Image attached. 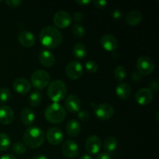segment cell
<instances>
[{
  "label": "cell",
  "instance_id": "obj_12",
  "mask_svg": "<svg viewBox=\"0 0 159 159\" xmlns=\"http://www.w3.org/2000/svg\"><path fill=\"white\" fill-rule=\"evenodd\" d=\"M62 153L68 158H74L79 155V148L78 144L72 140L65 141L61 148Z\"/></svg>",
  "mask_w": 159,
  "mask_h": 159
},
{
  "label": "cell",
  "instance_id": "obj_16",
  "mask_svg": "<svg viewBox=\"0 0 159 159\" xmlns=\"http://www.w3.org/2000/svg\"><path fill=\"white\" fill-rule=\"evenodd\" d=\"M101 45L107 51H113L118 48V40L111 34H105L101 37Z\"/></svg>",
  "mask_w": 159,
  "mask_h": 159
},
{
  "label": "cell",
  "instance_id": "obj_39",
  "mask_svg": "<svg viewBox=\"0 0 159 159\" xmlns=\"http://www.w3.org/2000/svg\"><path fill=\"white\" fill-rule=\"evenodd\" d=\"M149 87H150V89H149L152 91V89L155 90V91H157L158 89V83L157 81H154V82H152V83L150 84V85H149Z\"/></svg>",
  "mask_w": 159,
  "mask_h": 159
},
{
  "label": "cell",
  "instance_id": "obj_19",
  "mask_svg": "<svg viewBox=\"0 0 159 159\" xmlns=\"http://www.w3.org/2000/svg\"><path fill=\"white\" fill-rule=\"evenodd\" d=\"M39 60L40 64L46 68H51L55 63L54 54L48 50H43L40 53Z\"/></svg>",
  "mask_w": 159,
  "mask_h": 159
},
{
  "label": "cell",
  "instance_id": "obj_42",
  "mask_svg": "<svg viewBox=\"0 0 159 159\" xmlns=\"http://www.w3.org/2000/svg\"><path fill=\"white\" fill-rule=\"evenodd\" d=\"M0 159H17L14 155H5L0 158Z\"/></svg>",
  "mask_w": 159,
  "mask_h": 159
},
{
  "label": "cell",
  "instance_id": "obj_25",
  "mask_svg": "<svg viewBox=\"0 0 159 159\" xmlns=\"http://www.w3.org/2000/svg\"><path fill=\"white\" fill-rule=\"evenodd\" d=\"M103 148L107 153L113 152L117 148V140L113 136L107 137L103 142Z\"/></svg>",
  "mask_w": 159,
  "mask_h": 159
},
{
  "label": "cell",
  "instance_id": "obj_6",
  "mask_svg": "<svg viewBox=\"0 0 159 159\" xmlns=\"http://www.w3.org/2000/svg\"><path fill=\"white\" fill-rule=\"evenodd\" d=\"M136 67L139 74L149 75L155 70V63L150 57L147 56H141L137 60Z\"/></svg>",
  "mask_w": 159,
  "mask_h": 159
},
{
  "label": "cell",
  "instance_id": "obj_7",
  "mask_svg": "<svg viewBox=\"0 0 159 159\" xmlns=\"http://www.w3.org/2000/svg\"><path fill=\"white\" fill-rule=\"evenodd\" d=\"M65 74L70 79H79L83 74V67L82 64L77 61H71L68 62L65 68Z\"/></svg>",
  "mask_w": 159,
  "mask_h": 159
},
{
  "label": "cell",
  "instance_id": "obj_17",
  "mask_svg": "<svg viewBox=\"0 0 159 159\" xmlns=\"http://www.w3.org/2000/svg\"><path fill=\"white\" fill-rule=\"evenodd\" d=\"M18 40L20 44L25 48H30L35 44V36L28 30H23L18 35Z\"/></svg>",
  "mask_w": 159,
  "mask_h": 159
},
{
  "label": "cell",
  "instance_id": "obj_2",
  "mask_svg": "<svg viewBox=\"0 0 159 159\" xmlns=\"http://www.w3.org/2000/svg\"><path fill=\"white\" fill-rule=\"evenodd\" d=\"M45 135L43 130L38 127H30L23 134V141L25 145L30 148L40 147L44 142Z\"/></svg>",
  "mask_w": 159,
  "mask_h": 159
},
{
  "label": "cell",
  "instance_id": "obj_38",
  "mask_svg": "<svg viewBox=\"0 0 159 159\" xmlns=\"http://www.w3.org/2000/svg\"><path fill=\"white\" fill-rule=\"evenodd\" d=\"M96 159H111V157H110V154L107 153V152H102L97 155Z\"/></svg>",
  "mask_w": 159,
  "mask_h": 159
},
{
  "label": "cell",
  "instance_id": "obj_21",
  "mask_svg": "<svg viewBox=\"0 0 159 159\" xmlns=\"http://www.w3.org/2000/svg\"><path fill=\"white\" fill-rule=\"evenodd\" d=\"M65 129H66L67 134L70 137L75 138V137H77L80 134L81 126L76 120L71 119L68 121Z\"/></svg>",
  "mask_w": 159,
  "mask_h": 159
},
{
  "label": "cell",
  "instance_id": "obj_29",
  "mask_svg": "<svg viewBox=\"0 0 159 159\" xmlns=\"http://www.w3.org/2000/svg\"><path fill=\"white\" fill-rule=\"evenodd\" d=\"M127 76V71L123 66H117L114 70V77L118 82H122Z\"/></svg>",
  "mask_w": 159,
  "mask_h": 159
},
{
  "label": "cell",
  "instance_id": "obj_43",
  "mask_svg": "<svg viewBox=\"0 0 159 159\" xmlns=\"http://www.w3.org/2000/svg\"><path fill=\"white\" fill-rule=\"evenodd\" d=\"M33 159H48L45 155H37L36 156H34Z\"/></svg>",
  "mask_w": 159,
  "mask_h": 159
},
{
  "label": "cell",
  "instance_id": "obj_3",
  "mask_svg": "<svg viewBox=\"0 0 159 159\" xmlns=\"http://www.w3.org/2000/svg\"><path fill=\"white\" fill-rule=\"evenodd\" d=\"M68 89L67 85L63 81L54 80L49 84L48 87V96L49 99L54 102L57 103L64 99L66 96Z\"/></svg>",
  "mask_w": 159,
  "mask_h": 159
},
{
  "label": "cell",
  "instance_id": "obj_11",
  "mask_svg": "<svg viewBox=\"0 0 159 159\" xmlns=\"http://www.w3.org/2000/svg\"><path fill=\"white\" fill-rule=\"evenodd\" d=\"M85 149L91 155L99 153L102 148V141L96 135H91L87 138L85 141Z\"/></svg>",
  "mask_w": 159,
  "mask_h": 159
},
{
  "label": "cell",
  "instance_id": "obj_8",
  "mask_svg": "<svg viewBox=\"0 0 159 159\" xmlns=\"http://www.w3.org/2000/svg\"><path fill=\"white\" fill-rule=\"evenodd\" d=\"M53 22L57 28L65 29L71 25V16L66 11H57L53 17Z\"/></svg>",
  "mask_w": 159,
  "mask_h": 159
},
{
  "label": "cell",
  "instance_id": "obj_28",
  "mask_svg": "<svg viewBox=\"0 0 159 159\" xmlns=\"http://www.w3.org/2000/svg\"><path fill=\"white\" fill-rule=\"evenodd\" d=\"M71 33L75 37L82 38L85 35V29L82 25L75 23L71 26Z\"/></svg>",
  "mask_w": 159,
  "mask_h": 159
},
{
  "label": "cell",
  "instance_id": "obj_24",
  "mask_svg": "<svg viewBox=\"0 0 159 159\" xmlns=\"http://www.w3.org/2000/svg\"><path fill=\"white\" fill-rule=\"evenodd\" d=\"M72 54L75 58H85L87 55V48L85 44L82 43H75L72 48Z\"/></svg>",
  "mask_w": 159,
  "mask_h": 159
},
{
  "label": "cell",
  "instance_id": "obj_31",
  "mask_svg": "<svg viewBox=\"0 0 159 159\" xmlns=\"http://www.w3.org/2000/svg\"><path fill=\"white\" fill-rule=\"evenodd\" d=\"M11 93L7 88L0 89V102H6L10 99Z\"/></svg>",
  "mask_w": 159,
  "mask_h": 159
},
{
  "label": "cell",
  "instance_id": "obj_30",
  "mask_svg": "<svg viewBox=\"0 0 159 159\" xmlns=\"http://www.w3.org/2000/svg\"><path fill=\"white\" fill-rule=\"evenodd\" d=\"M12 151L14 153L17 155H22L26 152V147L25 144H23L21 141L16 142L12 146Z\"/></svg>",
  "mask_w": 159,
  "mask_h": 159
},
{
  "label": "cell",
  "instance_id": "obj_26",
  "mask_svg": "<svg viewBox=\"0 0 159 159\" xmlns=\"http://www.w3.org/2000/svg\"><path fill=\"white\" fill-rule=\"evenodd\" d=\"M42 101V95L40 92L34 91L29 96L28 103L32 107H37L40 105Z\"/></svg>",
  "mask_w": 159,
  "mask_h": 159
},
{
  "label": "cell",
  "instance_id": "obj_44",
  "mask_svg": "<svg viewBox=\"0 0 159 159\" xmlns=\"http://www.w3.org/2000/svg\"><path fill=\"white\" fill-rule=\"evenodd\" d=\"M79 159H92V157L89 155H84L82 157H80Z\"/></svg>",
  "mask_w": 159,
  "mask_h": 159
},
{
  "label": "cell",
  "instance_id": "obj_1",
  "mask_svg": "<svg viewBox=\"0 0 159 159\" xmlns=\"http://www.w3.org/2000/svg\"><path fill=\"white\" fill-rule=\"evenodd\" d=\"M39 39L43 46L48 49H54L60 46L63 40L61 32L52 26L43 27L39 34Z\"/></svg>",
  "mask_w": 159,
  "mask_h": 159
},
{
  "label": "cell",
  "instance_id": "obj_9",
  "mask_svg": "<svg viewBox=\"0 0 159 159\" xmlns=\"http://www.w3.org/2000/svg\"><path fill=\"white\" fill-rule=\"evenodd\" d=\"M95 115L101 120H107L114 114L113 106L109 103H101L95 109Z\"/></svg>",
  "mask_w": 159,
  "mask_h": 159
},
{
  "label": "cell",
  "instance_id": "obj_18",
  "mask_svg": "<svg viewBox=\"0 0 159 159\" xmlns=\"http://www.w3.org/2000/svg\"><path fill=\"white\" fill-rule=\"evenodd\" d=\"M15 115L12 108L8 106L0 107V123L3 125H9L13 121Z\"/></svg>",
  "mask_w": 159,
  "mask_h": 159
},
{
  "label": "cell",
  "instance_id": "obj_40",
  "mask_svg": "<svg viewBox=\"0 0 159 159\" xmlns=\"http://www.w3.org/2000/svg\"><path fill=\"white\" fill-rule=\"evenodd\" d=\"M76 3H78L80 6H86V5H89V3L92 2L91 0H76Z\"/></svg>",
  "mask_w": 159,
  "mask_h": 159
},
{
  "label": "cell",
  "instance_id": "obj_37",
  "mask_svg": "<svg viewBox=\"0 0 159 159\" xmlns=\"http://www.w3.org/2000/svg\"><path fill=\"white\" fill-rule=\"evenodd\" d=\"M107 3L108 2L106 0H96V1H94L95 6L97 8H99V9H103V8H105L107 6Z\"/></svg>",
  "mask_w": 159,
  "mask_h": 159
},
{
  "label": "cell",
  "instance_id": "obj_41",
  "mask_svg": "<svg viewBox=\"0 0 159 159\" xmlns=\"http://www.w3.org/2000/svg\"><path fill=\"white\" fill-rule=\"evenodd\" d=\"M141 79V74H139L138 72H134L132 75V79H133L134 81H135V82H138V81H139Z\"/></svg>",
  "mask_w": 159,
  "mask_h": 159
},
{
  "label": "cell",
  "instance_id": "obj_33",
  "mask_svg": "<svg viewBox=\"0 0 159 159\" xmlns=\"http://www.w3.org/2000/svg\"><path fill=\"white\" fill-rule=\"evenodd\" d=\"M78 117L82 122H86L89 119V113L87 110H79L78 112Z\"/></svg>",
  "mask_w": 159,
  "mask_h": 159
},
{
  "label": "cell",
  "instance_id": "obj_20",
  "mask_svg": "<svg viewBox=\"0 0 159 159\" xmlns=\"http://www.w3.org/2000/svg\"><path fill=\"white\" fill-rule=\"evenodd\" d=\"M142 14L138 10L130 11L126 16V23L130 26H136L142 21Z\"/></svg>",
  "mask_w": 159,
  "mask_h": 159
},
{
  "label": "cell",
  "instance_id": "obj_36",
  "mask_svg": "<svg viewBox=\"0 0 159 159\" xmlns=\"http://www.w3.org/2000/svg\"><path fill=\"white\" fill-rule=\"evenodd\" d=\"M112 16H113V18L114 19V20H120V19L121 18V17L123 16V12L122 11H120V9H113V11H112Z\"/></svg>",
  "mask_w": 159,
  "mask_h": 159
},
{
  "label": "cell",
  "instance_id": "obj_23",
  "mask_svg": "<svg viewBox=\"0 0 159 159\" xmlns=\"http://www.w3.org/2000/svg\"><path fill=\"white\" fill-rule=\"evenodd\" d=\"M20 118H21L22 122L25 125L29 126L34 123V120H35V114L32 110L26 107L22 110L21 113H20Z\"/></svg>",
  "mask_w": 159,
  "mask_h": 159
},
{
  "label": "cell",
  "instance_id": "obj_27",
  "mask_svg": "<svg viewBox=\"0 0 159 159\" xmlns=\"http://www.w3.org/2000/svg\"><path fill=\"white\" fill-rule=\"evenodd\" d=\"M11 146V138L5 133H0V151H7Z\"/></svg>",
  "mask_w": 159,
  "mask_h": 159
},
{
  "label": "cell",
  "instance_id": "obj_15",
  "mask_svg": "<svg viewBox=\"0 0 159 159\" xmlns=\"http://www.w3.org/2000/svg\"><path fill=\"white\" fill-rule=\"evenodd\" d=\"M65 105L68 112L77 113L81 109V101L77 96L71 94L66 97Z\"/></svg>",
  "mask_w": 159,
  "mask_h": 159
},
{
  "label": "cell",
  "instance_id": "obj_35",
  "mask_svg": "<svg viewBox=\"0 0 159 159\" xmlns=\"http://www.w3.org/2000/svg\"><path fill=\"white\" fill-rule=\"evenodd\" d=\"M84 14L81 12H74V14L72 15V17H71V20L75 22H81L84 19Z\"/></svg>",
  "mask_w": 159,
  "mask_h": 159
},
{
  "label": "cell",
  "instance_id": "obj_32",
  "mask_svg": "<svg viewBox=\"0 0 159 159\" xmlns=\"http://www.w3.org/2000/svg\"><path fill=\"white\" fill-rule=\"evenodd\" d=\"M85 69L89 73H95L98 70V64L95 61H88L85 65Z\"/></svg>",
  "mask_w": 159,
  "mask_h": 159
},
{
  "label": "cell",
  "instance_id": "obj_13",
  "mask_svg": "<svg viewBox=\"0 0 159 159\" xmlns=\"http://www.w3.org/2000/svg\"><path fill=\"white\" fill-rule=\"evenodd\" d=\"M135 100L139 105L147 106L153 100V93L148 88L141 89L135 94Z\"/></svg>",
  "mask_w": 159,
  "mask_h": 159
},
{
  "label": "cell",
  "instance_id": "obj_5",
  "mask_svg": "<svg viewBox=\"0 0 159 159\" xmlns=\"http://www.w3.org/2000/svg\"><path fill=\"white\" fill-rule=\"evenodd\" d=\"M50 75L44 70H37L31 75V84L35 89L39 90L43 89L50 82Z\"/></svg>",
  "mask_w": 159,
  "mask_h": 159
},
{
  "label": "cell",
  "instance_id": "obj_14",
  "mask_svg": "<svg viewBox=\"0 0 159 159\" xmlns=\"http://www.w3.org/2000/svg\"><path fill=\"white\" fill-rule=\"evenodd\" d=\"M12 87L17 93L20 95H25L29 93L30 90L31 84L26 79L18 78L13 81Z\"/></svg>",
  "mask_w": 159,
  "mask_h": 159
},
{
  "label": "cell",
  "instance_id": "obj_10",
  "mask_svg": "<svg viewBox=\"0 0 159 159\" xmlns=\"http://www.w3.org/2000/svg\"><path fill=\"white\" fill-rule=\"evenodd\" d=\"M48 141L52 145H58L64 140V134L58 127H51L46 134Z\"/></svg>",
  "mask_w": 159,
  "mask_h": 159
},
{
  "label": "cell",
  "instance_id": "obj_4",
  "mask_svg": "<svg viewBox=\"0 0 159 159\" xmlns=\"http://www.w3.org/2000/svg\"><path fill=\"white\" fill-rule=\"evenodd\" d=\"M67 116L65 107L56 102L50 104L44 111L45 119L51 124H59L65 119Z\"/></svg>",
  "mask_w": 159,
  "mask_h": 159
},
{
  "label": "cell",
  "instance_id": "obj_34",
  "mask_svg": "<svg viewBox=\"0 0 159 159\" xmlns=\"http://www.w3.org/2000/svg\"><path fill=\"white\" fill-rule=\"evenodd\" d=\"M5 2L8 5V6L12 8H17L22 4L21 0H6Z\"/></svg>",
  "mask_w": 159,
  "mask_h": 159
},
{
  "label": "cell",
  "instance_id": "obj_22",
  "mask_svg": "<svg viewBox=\"0 0 159 159\" xmlns=\"http://www.w3.org/2000/svg\"><path fill=\"white\" fill-rule=\"evenodd\" d=\"M116 94L121 99H127L131 95V89L127 83H120L116 87Z\"/></svg>",
  "mask_w": 159,
  "mask_h": 159
}]
</instances>
